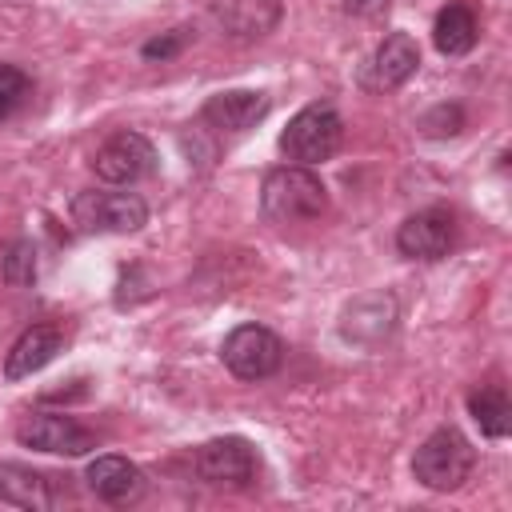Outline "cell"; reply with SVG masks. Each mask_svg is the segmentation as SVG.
I'll use <instances>...</instances> for the list:
<instances>
[{"label": "cell", "mask_w": 512, "mask_h": 512, "mask_svg": "<svg viewBox=\"0 0 512 512\" xmlns=\"http://www.w3.org/2000/svg\"><path fill=\"white\" fill-rule=\"evenodd\" d=\"M420 68V48L408 32H388L368 64V88H400Z\"/></svg>", "instance_id": "9a60e30c"}, {"label": "cell", "mask_w": 512, "mask_h": 512, "mask_svg": "<svg viewBox=\"0 0 512 512\" xmlns=\"http://www.w3.org/2000/svg\"><path fill=\"white\" fill-rule=\"evenodd\" d=\"M340 140H344V120H340V112H336L328 100H312V104H304V108L288 120V128L280 132V152H284L292 164L312 168V164L332 160L336 148H340Z\"/></svg>", "instance_id": "7a4b0ae2"}, {"label": "cell", "mask_w": 512, "mask_h": 512, "mask_svg": "<svg viewBox=\"0 0 512 512\" xmlns=\"http://www.w3.org/2000/svg\"><path fill=\"white\" fill-rule=\"evenodd\" d=\"M184 40H188V32H184V28H172V32H164V36L148 40L140 52H144V60H168V56H176V52L184 48Z\"/></svg>", "instance_id": "7402d4cb"}, {"label": "cell", "mask_w": 512, "mask_h": 512, "mask_svg": "<svg viewBox=\"0 0 512 512\" xmlns=\"http://www.w3.org/2000/svg\"><path fill=\"white\" fill-rule=\"evenodd\" d=\"M72 476H56V472H40L28 464H0V500L12 508H56L60 500L72 496Z\"/></svg>", "instance_id": "9c48e42d"}, {"label": "cell", "mask_w": 512, "mask_h": 512, "mask_svg": "<svg viewBox=\"0 0 512 512\" xmlns=\"http://www.w3.org/2000/svg\"><path fill=\"white\" fill-rule=\"evenodd\" d=\"M420 128H424V136H456L460 128H464V108L460 104H436L432 112H424L420 116Z\"/></svg>", "instance_id": "44dd1931"}, {"label": "cell", "mask_w": 512, "mask_h": 512, "mask_svg": "<svg viewBox=\"0 0 512 512\" xmlns=\"http://www.w3.org/2000/svg\"><path fill=\"white\" fill-rule=\"evenodd\" d=\"M476 468V448L460 428H436L412 456V476L432 492H456Z\"/></svg>", "instance_id": "3957f363"}, {"label": "cell", "mask_w": 512, "mask_h": 512, "mask_svg": "<svg viewBox=\"0 0 512 512\" xmlns=\"http://www.w3.org/2000/svg\"><path fill=\"white\" fill-rule=\"evenodd\" d=\"M260 456L244 436H216L196 452V472L200 480L216 488H248L256 480Z\"/></svg>", "instance_id": "52a82bcc"}, {"label": "cell", "mask_w": 512, "mask_h": 512, "mask_svg": "<svg viewBox=\"0 0 512 512\" xmlns=\"http://www.w3.org/2000/svg\"><path fill=\"white\" fill-rule=\"evenodd\" d=\"M92 172H96L100 180H108V184H136V180H144V176L156 172V148L148 144V136L124 128V132L108 136V140L96 148Z\"/></svg>", "instance_id": "8992f818"}, {"label": "cell", "mask_w": 512, "mask_h": 512, "mask_svg": "<svg viewBox=\"0 0 512 512\" xmlns=\"http://www.w3.org/2000/svg\"><path fill=\"white\" fill-rule=\"evenodd\" d=\"M452 244H456V220L448 208H420L396 232V248L408 260H440L448 256Z\"/></svg>", "instance_id": "30bf717a"}, {"label": "cell", "mask_w": 512, "mask_h": 512, "mask_svg": "<svg viewBox=\"0 0 512 512\" xmlns=\"http://www.w3.org/2000/svg\"><path fill=\"white\" fill-rule=\"evenodd\" d=\"M0 276L12 288H28L36 280V248H32V240H12L0 252Z\"/></svg>", "instance_id": "d6986e66"}, {"label": "cell", "mask_w": 512, "mask_h": 512, "mask_svg": "<svg viewBox=\"0 0 512 512\" xmlns=\"http://www.w3.org/2000/svg\"><path fill=\"white\" fill-rule=\"evenodd\" d=\"M208 12L216 20V28L232 40H260L284 16L280 0H212Z\"/></svg>", "instance_id": "7c38bea8"}, {"label": "cell", "mask_w": 512, "mask_h": 512, "mask_svg": "<svg viewBox=\"0 0 512 512\" xmlns=\"http://www.w3.org/2000/svg\"><path fill=\"white\" fill-rule=\"evenodd\" d=\"M64 348V332L56 324H32L16 336V344L8 348V360H4V376L8 380H24L32 372H40L44 364L56 360V352Z\"/></svg>", "instance_id": "5bb4252c"}, {"label": "cell", "mask_w": 512, "mask_h": 512, "mask_svg": "<svg viewBox=\"0 0 512 512\" xmlns=\"http://www.w3.org/2000/svg\"><path fill=\"white\" fill-rule=\"evenodd\" d=\"M72 220L84 232H136L148 224V204L136 192H80Z\"/></svg>", "instance_id": "5b68a950"}, {"label": "cell", "mask_w": 512, "mask_h": 512, "mask_svg": "<svg viewBox=\"0 0 512 512\" xmlns=\"http://www.w3.org/2000/svg\"><path fill=\"white\" fill-rule=\"evenodd\" d=\"M396 328V300L388 292H368L360 300H352L340 316V336L352 340V344H380L388 332Z\"/></svg>", "instance_id": "4fadbf2b"}, {"label": "cell", "mask_w": 512, "mask_h": 512, "mask_svg": "<svg viewBox=\"0 0 512 512\" xmlns=\"http://www.w3.org/2000/svg\"><path fill=\"white\" fill-rule=\"evenodd\" d=\"M28 96H32V80L16 64H0V120L20 112Z\"/></svg>", "instance_id": "ffe728a7"}, {"label": "cell", "mask_w": 512, "mask_h": 512, "mask_svg": "<svg viewBox=\"0 0 512 512\" xmlns=\"http://www.w3.org/2000/svg\"><path fill=\"white\" fill-rule=\"evenodd\" d=\"M220 360L236 380H268L284 360V344L264 324H240L224 336Z\"/></svg>", "instance_id": "277c9868"}, {"label": "cell", "mask_w": 512, "mask_h": 512, "mask_svg": "<svg viewBox=\"0 0 512 512\" xmlns=\"http://www.w3.org/2000/svg\"><path fill=\"white\" fill-rule=\"evenodd\" d=\"M16 440L24 448H36V452H52V456H84L96 448V436L76 424L72 416L64 412H32L16 424Z\"/></svg>", "instance_id": "ba28073f"}, {"label": "cell", "mask_w": 512, "mask_h": 512, "mask_svg": "<svg viewBox=\"0 0 512 512\" xmlns=\"http://www.w3.org/2000/svg\"><path fill=\"white\" fill-rule=\"evenodd\" d=\"M88 488L108 504H128L144 492V472L124 456H96L84 472Z\"/></svg>", "instance_id": "2e32d148"}, {"label": "cell", "mask_w": 512, "mask_h": 512, "mask_svg": "<svg viewBox=\"0 0 512 512\" xmlns=\"http://www.w3.org/2000/svg\"><path fill=\"white\" fill-rule=\"evenodd\" d=\"M272 112V96L268 92H252V88H228V92H216L204 100L200 108V120L212 128V132H224V136H240L248 128H256L264 116Z\"/></svg>", "instance_id": "8fae6325"}, {"label": "cell", "mask_w": 512, "mask_h": 512, "mask_svg": "<svg viewBox=\"0 0 512 512\" xmlns=\"http://www.w3.org/2000/svg\"><path fill=\"white\" fill-rule=\"evenodd\" d=\"M432 40H436V48H440L444 56H464V52H472V44H476V16H472L464 4L440 8L436 24H432Z\"/></svg>", "instance_id": "ac0fdd59"}, {"label": "cell", "mask_w": 512, "mask_h": 512, "mask_svg": "<svg viewBox=\"0 0 512 512\" xmlns=\"http://www.w3.org/2000/svg\"><path fill=\"white\" fill-rule=\"evenodd\" d=\"M392 8V0H344V12L348 16H360V20H376Z\"/></svg>", "instance_id": "603a6c76"}, {"label": "cell", "mask_w": 512, "mask_h": 512, "mask_svg": "<svg viewBox=\"0 0 512 512\" xmlns=\"http://www.w3.org/2000/svg\"><path fill=\"white\" fill-rule=\"evenodd\" d=\"M324 208H328V188L304 164L272 168L260 184V212L272 224H304V220H316Z\"/></svg>", "instance_id": "6da1fadb"}, {"label": "cell", "mask_w": 512, "mask_h": 512, "mask_svg": "<svg viewBox=\"0 0 512 512\" xmlns=\"http://www.w3.org/2000/svg\"><path fill=\"white\" fill-rule=\"evenodd\" d=\"M468 412L472 420L480 424V432L488 440H504L508 428H512V404H508V392L500 384H484L468 396Z\"/></svg>", "instance_id": "e0dca14e"}]
</instances>
